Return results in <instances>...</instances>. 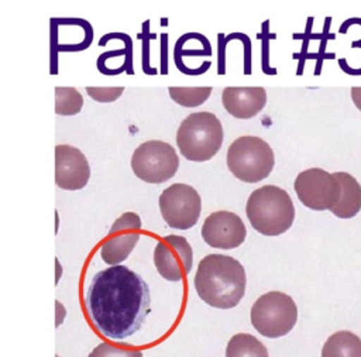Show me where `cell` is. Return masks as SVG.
I'll list each match as a JSON object with an SVG mask.
<instances>
[{"mask_svg": "<svg viewBox=\"0 0 361 357\" xmlns=\"http://www.w3.org/2000/svg\"><path fill=\"white\" fill-rule=\"evenodd\" d=\"M85 306L102 336L124 340L141 329L149 312V288L128 267L111 265L93 275Z\"/></svg>", "mask_w": 361, "mask_h": 357, "instance_id": "6da1fadb", "label": "cell"}, {"mask_svg": "<svg viewBox=\"0 0 361 357\" xmlns=\"http://www.w3.org/2000/svg\"><path fill=\"white\" fill-rule=\"evenodd\" d=\"M247 277L241 262L226 254H209L200 260L195 275L199 298L217 309H230L244 296Z\"/></svg>", "mask_w": 361, "mask_h": 357, "instance_id": "7a4b0ae2", "label": "cell"}, {"mask_svg": "<svg viewBox=\"0 0 361 357\" xmlns=\"http://www.w3.org/2000/svg\"><path fill=\"white\" fill-rule=\"evenodd\" d=\"M251 226L264 236L285 233L295 220V206L289 193L275 185L255 189L245 205Z\"/></svg>", "mask_w": 361, "mask_h": 357, "instance_id": "3957f363", "label": "cell"}, {"mask_svg": "<svg viewBox=\"0 0 361 357\" xmlns=\"http://www.w3.org/2000/svg\"><path fill=\"white\" fill-rule=\"evenodd\" d=\"M223 143L220 120L209 111L189 114L176 131V145L180 154L195 162L213 158Z\"/></svg>", "mask_w": 361, "mask_h": 357, "instance_id": "277c9868", "label": "cell"}, {"mask_svg": "<svg viewBox=\"0 0 361 357\" xmlns=\"http://www.w3.org/2000/svg\"><path fill=\"white\" fill-rule=\"evenodd\" d=\"M275 164L274 151L267 141L255 135L234 140L227 150V167L240 181L255 183L265 179Z\"/></svg>", "mask_w": 361, "mask_h": 357, "instance_id": "5b68a950", "label": "cell"}, {"mask_svg": "<svg viewBox=\"0 0 361 357\" xmlns=\"http://www.w3.org/2000/svg\"><path fill=\"white\" fill-rule=\"evenodd\" d=\"M298 320L295 301L279 291L261 295L251 308V323L265 337L276 339L288 334Z\"/></svg>", "mask_w": 361, "mask_h": 357, "instance_id": "8992f818", "label": "cell"}, {"mask_svg": "<svg viewBox=\"0 0 361 357\" xmlns=\"http://www.w3.org/2000/svg\"><path fill=\"white\" fill-rule=\"evenodd\" d=\"M179 167L175 148L159 140L140 144L131 155V169L137 178L148 183H162L171 179Z\"/></svg>", "mask_w": 361, "mask_h": 357, "instance_id": "52a82bcc", "label": "cell"}, {"mask_svg": "<svg viewBox=\"0 0 361 357\" xmlns=\"http://www.w3.org/2000/svg\"><path fill=\"white\" fill-rule=\"evenodd\" d=\"M159 210L172 229L188 230L193 227L200 216L202 199L197 190L188 183H172L159 196Z\"/></svg>", "mask_w": 361, "mask_h": 357, "instance_id": "ba28073f", "label": "cell"}, {"mask_svg": "<svg viewBox=\"0 0 361 357\" xmlns=\"http://www.w3.org/2000/svg\"><path fill=\"white\" fill-rule=\"evenodd\" d=\"M293 188L299 200L312 210H331L341 190L336 172L330 174L322 168L299 172Z\"/></svg>", "mask_w": 361, "mask_h": 357, "instance_id": "9c48e42d", "label": "cell"}, {"mask_svg": "<svg viewBox=\"0 0 361 357\" xmlns=\"http://www.w3.org/2000/svg\"><path fill=\"white\" fill-rule=\"evenodd\" d=\"M154 264L157 271L166 281H182L192 270V246L183 236H165L154 248Z\"/></svg>", "mask_w": 361, "mask_h": 357, "instance_id": "30bf717a", "label": "cell"}, {"mask_svg": "<svg viewBox=\"0 0 361 357\" xmlns=\"http://www.w3.org/2000/svg\"><path fill=\"white\" fill-rule=\"evenodd\" d=\"M141 234V219L134 212L123 213L110 227L109 236L102 243L100 255L102 260L109 265H118L123 262L135 244Z\"/></svg>", "mask_w": 361, "mask_h": 357, "instance_id": "8fae6325", "label": "cell"}, {"mask_svg": "<svg viewBox=\"0 0 361 357\" xmlns=\"http://www.w3.org/2000/svg\"><path fill=\"white\" fill-rule=\"evenodd\" d=\"M200 233L207 246L230 250L240 247L244 243L247 229L243 219L237 213L217 210L204 219Z\"/></svg>", "mask_w": 361, "mask_h": 357, "instance_id": "7c38bea8", "label": "cell"}, {"mask_svg": "<svg viewBox=\"0 0 361 357\" xmlns=\"http://www.w3.org/2000/svg\"><path fill=\"white\" fill-rule=\"evenodd\" d=\"M90 178V167L85 154L72 145L55 147V182L66 190H78L86 186Z\"/></svg>", "mask_w": 361, "mask_h": 357, "instance_id": "4fadbf2b", "label": "cell"}, {"mask_svg": "<svg viewBox=\"0 0 361 357\" xmlns=\"http://www.w3.org/2000/svg\"><path fill=\"white\" fill-rule=\"evenodd\" d=\"M221 103L233 117L245 120L254 117L264 109L267 103V92L261 86H230L223 89Z\"/></svg>", "mask_w": 361, "mask_h": 357, "instance_id": "5bb4252c", "label": "cell"}, {"mask_svg": "<svg viewBox=\"0 0 361 357\" xmlns=\"http://www.w3.org/2000/svg\"><path fill=\"white\" fill-rule=\"evenodd\" d=\"M340 181V195L330 210L340 219H351L361 210V185L348 172H336Z\"/></svg>", "mask_w": 361, "mask_h": 357, "instance_id": "9a60e30c", "label": "cell"}, {"mask_svg": "<svg viewBox=\"0 0 361 357\" xmlns=\"http://www.w3.org/2000/svg\"><path fill=\"white\" fill-rule=\"evenodd\" d=\"M322 357H361V339L348 330L336 332L323 344Z\"/></svg>", "mask_w": 361, "mask_h": 357, "instance_id": "2e32d148", "label": "cell"}, {"mask_svg": "<svg viewBox=\"0 0 361 357\" xmlns=\"http://www.w3.org/2000/svg\"><path fill=\"white\" fill-rule=\"evenodd\" d=\"M226 357H269L267 347L252 334L237 333L226 347Z\"/></svg>", "mask_w": 361, "mask_h": 357, "instance_id": "e0dca14e", "label": "cell"}, {"mask_svg": "<svg viewBox=\"0 0 361 357\" xmlns=\"http://www.w3.org/2000/svg\"><path fill=\"white\" fill-rule=\"evenodd\" d=\"M83 107V97L75 87H55V113L61 116L78 114Z\"/></svg>", "mask_w": 361, "mask_h": 357, "instance_id": "ac0fdd59", "label": "cell"}, {"mask_svg": "<svg viewBox=\"0 0 361 357\" xmlns=\"http://www.w3.org/2000/svg\"><path fill=\"white\" fill-rule=\"evenodd\" d=\"M169 96L172 97L173 102H176L178 104L183 106V107H197L200 104H203L210 93H212V87L206 86V87H169L168 89Z\"/></svg>", "mask_w": 361, "mask_h": 357, "instance_id": "d6986e66", "label": "cell"}, {"mask_svg": "<svg viewBox=\"0 0 361 357\" xmlns=\"http://www.w3.org/2000/svg\"><path fill=\"white\" fill-rule=\"evenodd\" d=\"M89 357H142V353L133 347H117L110 343L97 344Z\"/></svg>", "mask_w": 361, "mask_h": 357, "instance_id": "ffe728a7", "label": "cell"}, {"mask_svg": "<svg viewBox=\"0 0 361 357\" xmlns=\"http://www.w3.org/2000/svg\"><path fill=\"white\" fill-rule=\"evenodd\" d=\"M87 95L94 99L96 102H102V103H110L117 100L121 93L124 92V87H86Z\"/></svg>", "mask_w": 361, "mask_h": 357, "instance_id": "44dd1931", "label": "cell"}, {"mask_svg": "<svg viewBox=\"0 0 361 357\" xmlns=\"http://www.w3.org/2000/svg\"><path fill=\"white\" fill-rule=\"evenodd\" d=\"M351 99L355 107L361 111V87H351Z\"/></svg>", "mask_w": 361, "mask_h": 357, "instance_id": "7402d4cb", "label": "cell"}]
</instances>
